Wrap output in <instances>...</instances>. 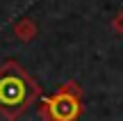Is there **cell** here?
Wrapping results in <instances>:
<instances>
[{
    "instance_id": "6da1fadb",
    "label": "cell",
    "mask_w": 123,
    "mask_h": 121,
    "mask_svg": "<svg viewBox=\"0 0 123 121\" xmlns=\"http://www.w3.org/2000/svg\"><path fill=\"white\" fill-rule=\"evenodd\" d=\"M39 96L37 82L23 71L18 62H7L0 66V114L16 121Z\"/></svg>"
},
{
    "instance_id": "7a4b0ae2",
    "label": "cell",
    "mask_w": 123,
    "mask_h": 121,
    "mask_svg": "<svg viewBox=\"0 0 123 121\" xmlns=\"http://www.w3.org/2000/svg\"><path fill=\"white\" fill-rule=\"evenodd\" d=\"M80 114V98L75 94L62 91L43 103V117L46 121H75Z\"/></svg>"
}]
</instances>
